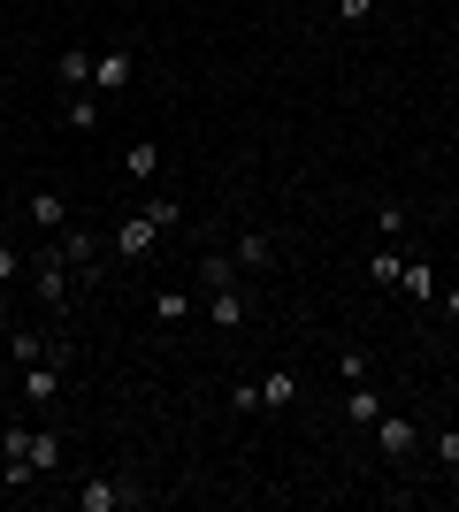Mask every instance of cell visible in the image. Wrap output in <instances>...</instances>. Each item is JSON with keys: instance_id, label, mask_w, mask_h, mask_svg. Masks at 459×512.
Returning <instances> with one entry per match:
<instances>
[{"instance_id": "603a6c76", "label": "cell", "mask_w": 459, "mask_h": 512, "mask_svg": "<svg viewBox=\"0 0 459 512\" xmlns=\"http://www.w3.org/2000/svg\"><path fill=\"white\" fill-rule=\"evenodd\" d=\"M16 283H31V253H23V245H0V291H16Z\"/></svg>"}, {"instance_id": "4316f807", "label": "cell", "mask_w": 459, "mask_h": 512, "mask_svg": "<svg viewBox=\"0 0 459 512\" xmlns=\"http://www.w3.org/2000/svg\"><path fill=\"white\" fill-rule=\"evenodd\" d=\"M452 390H459V375H452Z\"/></svg>"}, {"instance_id": "5bb4252c", "label": "cell", "mask_w": 459, "mask_h": 512, "mask_svg": "<svg viewBox=\"0 0 459 512\" xmlns=\"http://www.w3.org/2000/svg\"><path fill=\"white\" fill-rule=\"evenodd\" d=\"M92 62H100L92 46H62V54H54V85L62 92H92Z\"/></svg>"}, {"instance_id": "484cf974", "label": "cell", "mask_w": 459, "mask_h": 512, "mask_svg": "<svg viewBox=\"0 0 459 512\" xmlns=\"http://www.w3.org/2000/svg\"><path fill=\"white\" fill-rule=\"evenodd\" d=\"M429 314H437L444 329H459V276H452V283H444V291H437V306H429Z\"/></svg>"}, {"instance_id": "d6986e66", "label": "cell", "mask_w": 459, "mask_h": 512, "mask_svg": "<svg viewBox=\"0 0 459 512\" xmlns=\"http://www.w3.org/2000/svg\"><path fill=\"white\" fill-rule=\"evenodd\" d=\"M100 115H108V100H100V92H62V123H69V130H100Z\"/></svg>"}, {"instance_id": "6da1fadb", "label": "cell", "mask_w": 459, "mask_h": 512, "mask_svg": "<svg viewBox=\"0 0 459 512\" xmlns=\"http://www.w3.org/2000/svg\"><path fill=\"white\" fill-rule=\"evenodd\" d=\"M31 291H39V306H46L54 321L77 314V299H85V291H77V268L54 253V237H39V245H31Z\"/></svg>"}, {"instance_id": "d4e9b609", "label": "cell", "mask_w": 459, "mask_h": 512, "mask_svg": "<svg viewBox=\"0 0 459 512\" xmlns=\"http://www.w3.org/2000/svg\"><path fill=\"white\" fill-rule=\"evenodd\" d=\"M437 467H444V482H459V421L437 428Z\"/></svg>"}, {"instance_id": "4fadbf2b", "label": "cell", "mask_w": 459, "mask_h": 512, "mask_svg": "<svg viewBox=\"0 0 459 512\" xmlns=\"http://www.w3.org/2000/svg\"><path fill=\"white\" fill-rule=\"evenodd\" d=\"M153 321H161V329H184V321H199V291H184V283H161V291H153Z\"/></svg>"}, {"instance_id": "2e32d148", "label": "cell", "mask_w": 459, "mask_h": 512, "mask_svg": "<svg viewBox=\"0 0 459 512\" xmlns=\"http://www.w3.org/2000/svg\"><path fill=\"white\" fill-rule=\"evenodd\" d=\"M383 413H391V398H383L375 383H345V421L352 428H375Z\"/></svg>"}, {"instance_id": "9c48e42d", "label": "cell", "mask_w": 459, "mask_h": 512, "mask_svg": "<svg viewBox=\"0 0 459 512\" xmlns=\"http://www.w3.org/2000/svg\"><path fill=\"white\" fill-rule=\"evenodd\" d=\"M0 344H8V360H16V367L69 352V337H46V329H31V321H8V329H0Z\"/></svg>"}, {"instance_id": "5b68a950", "label": "cell", "mask_w": 459, "mask_h": 512, "mask_svg": "<svg viewBox=\"0 0 459 512\" xmlns=\"http://www.w3.org/2000/svg\"><path fill=\"white\" fill-rule=\"evenodd\" d=\"M368 444H375V459H383L391 474H406V467H414V451H421V428L406 421V413H383V421L368 428Z\"/></svg>"}, {"instance_id": "44dd1931", "label": "cell", "mask_w": 459, "mask_h": 512, "mask_svg": "<svg viewBox=\"0 0 459 512\" xmlns=\"http://www.w3.org/2000/svg\"><path fill=\"white\" fill-rule=\"evenodd\" d=\"M337 383H375V352L368 344H337Z\"/></svg>"}, {"instance_id": "e0dca14e", "label": "cell", "mask_w": 459, "mask_h": 512, "mask_svg": "<svg viewBox=\"0 0 459 512\" xmlns=\"http://www.w3.org/2000/svg\"><path fill=\"white\" fill-rule=\"evenodd\" d=\"M123 176H131V184H153V176H161V138H131V146H123Z\"/></svg>"}, {"instance_id": "30bf717a", "label": "cell", "mask_w": 459, "mask_h": 512, "mask_svg": "<svg viewBox=\"0 0 459 512\" xmlns=\"http://www.w3.org/2000/svg\"><path fill=\"white\" fill-rule=\"evenodd\" d=\"M437 291H444V276H437V260H406V268H398V299L414 306V314H429V306H437Z\"/></svg>"}, {"instance_id": "7a4b0ae2", "label": "cell", "mask_w": 459, "mask_h": 512, "mask_svg": "<svg viewBox=\"0 0 459 512\" xmlns=\"http://www.w3.org/2000/svg\"><path fill=\"white\" fill-rule=\"evenodd\" d=\"M69 505L77 512H138V505H153V490L146 482H138V474H85V482H77V490H69Z\"/></svg>"}, {"instance_id": "ffe728a7", "label": "cell", "mask_w": 459, "mask_h": 512, "mask_svg": "<svg viewBox=\"0 0 459 512\" xmlns=\"http://www.w3.org/2000/svg\"><path fill=\"white\" fill-rule=\"evenodd\" d=\"M398 268H406V245H375L368 253V283L375 291H398Z\"/></svg>"}, {"instance_id": "9a60e30c", "label": "cell", "mask_w": 459, "mask_h": 512, "mask_svg": "<svg viewBox=\"0 0 459 512\" xmlns=\"http://www.w3.org/2000/svg\"><path fill=\"white\" fill-rule=\"evenodd\" d=\"M299 406V375L291 367H261V421L268 413H291Z\"/></svg>"}, {"instance_id": "3957f363", "label": "cell", "mask_w": 459, "mask_h": 512, "mask_svg": "<svg viewBox=\"0 0 459 512\" xmlns=\"http://www.w3.org/2000/svg\"><path fill=\"white\" fill-rule=\"evenodd\" d=\"M199 321H207V329H215V337H238L245 321H253V291H245V276L199 283Z\"/></svg>"}, {"instance_id": "8992f818", "label": "cell", "mask_w": 459, "mask_h": 512, "mask_svg": "<svg viewBox=\"0 0 459 512\" xmlns=\"http://www.w3.org/2000/svg\"><path fill=\"white\" fill-rule=\"evenodd\" d=\"M23 459H31V474H39L46 490H54V482H62V467H69V428H31V451H23Z\"/></svg>"}, {"instance_id": "7c38bea8", "label": "cell", "mask_w": 459, "mask_h": 512, "mask_svg": "<svg viewBox=\"0 0 459 512\" xmlns=\"http://www.w3.org/2000/svg\"><path fill=\"white\" fill-rule=\"evenodd\" d=\"M23 222H31L39 237H54V230H69L77 214H69V199H62V192H31V199H23Z\"/></svg>"}, {"instance_id": "52a82bcc", "label": "cell", "mask_w": 459, "mask_h": 512, "mask_svg": "<svg viewBox=\"0 0 459 512\" xmlns=\"http://www.w3.org/2000/svg\"><path fill=\"white\" fill-rule=\"evenodd\" d=\"M276 245H284L276 230H261V222H245V230L230 237V260H238V276H268V268H276Z\"/></svg>"}, {"instance_id": "ac0fdd59", "label": "cell", "mask_w": 459, "mask_h": 512, "mask_svg": "<svg viewBox=\"0 0 459 512\" xmlns=\"http://www.w3.org/2000/svg\"><path fill=\"white\" fill-rule=\"evenodd\" d=\"M406 230H414V207H406V199H375V237H383V245H406Z\"/></svg>"}, {"instance_id": "ba28073f", "label": "cell", "mask_w": 459, "mask_h": 512, "mask_svg": "<svg viewBox=\"0 0 459 512\" xmlns=\"http://www.w3.org/2000/svg\"><path fill=\"white\" fill-rule=\"evenodd\" d=\"M131 77H138V54L131 46H108V54H100V62H92V92H100V100H123V92H131Z\"/></svg>"}, {"instance_id": "277c9868", "label": "cell", "mask_w": 459, "mask_h": 512, "mask_svg": "<svg viewBox=\"0 0 459 512\" xmlns=\"http://www.w3.org/2000/svg\"><path fill=\"white\" fill-rule=\"evenodd\" d=\"M161 237H169V230H161V222H153L146 207H131V214H123V222H115V237H108L115 268H146V260L161 253Z\"/></svg>"}, {"instance_id": "7402d4cb", "label": "cell", "mask_w": 459, "mask_h": 512, "mask_svg": "<svg viewBox=\"0 0 459 512\" xmlns=\"http://www.w3.org/2000/svg\"><path fill=\"white\" fill-rule=\"evenodd\" d=\"M230 413H238V421H261V375H253V367L230 375Z\"/></svg>"}, {"instance_id": "8fae6325", "label": "cell", "mask_w": 459, "mask_h": 512, "mask_svg": "<svg viewBox=\"0 0 459 512\" xmlns=\"http://www.w3.org/2000/svg\"><path fill=\"white\" fill-rule=\"evenodd\" d=\"M62 367H69V352L23 367V375H16V383H23V406H54V398H62Z\"/></svg>"}, {"instance_id": "cb8c5ba5", "label": "cell", "mask_w": 459, "mask_h": 512, "mask_svg": "<svg viewBox=\"0 0 459 512\" xmlns=\"http://www.w3.org/2000/svg\"><path fill=\"white\" fill-rule=\"evenodd\" d=\"M329 16L345 23V31H368V23H375V0H329Z\"/></svg>"}]
</instances>
